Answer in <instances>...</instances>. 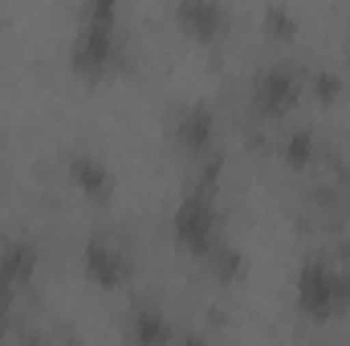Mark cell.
<instances>
[{
	"label": "cell",
	"mask_w": 350,
	"mask_h": 346,
	"mask_svg": "<svg viewBox=\"0 0 350 346\" xmlns=\"http://www.w3.org/2000/svg\"><path fill=\"white\" fill-rule=\"evenodd\" d=\"M293 302L301 318L310 322H330L338 314H350V273L326 265V261H301L293 277Z\"/></svg>",
	"instance_id": "obj_1"
},
{
	"label": "cell",
	"mask_w": 350,
	"mask_h": 346,
	"mask_svg": "<svg viewBox=\"0 0 350 346\" xmlns=\"http://www.w3.org/2000/svg\"><path fill=\"white\" fill-rule=\"evenodd\" d=\"M172 241L183 249V253H191V257H200V261L224 241V237H220V208H216L212 191L196 187V191H187V196L175 204Z\"/></svg>",
	"instance_id": "obj_2"
},
{
	"label": "cell",
	"mask_w": 350,
	"mask_h": 346,
	"mask_svg": "<svg viewBox=\"0 0 350 346\" xmlns=\"http://www.w3.org/2000/svg\"><path fill=\"white\" fill-rule=\"evenodd\" d=\"M118 62V25H106V21H82L78 33H74V45H70V70L78 78H102L110 74Z\"/></svg>",
	"instance_id": "obj_3"
},
{
	"label": "cell",
	"mask_w": 350,
	"mask_h": 346,
	"mask_svg": "<svg viewBox=\"0 0 350 346\" xmlns=\"http://www.w3.org/2000/svg\"><path fill=\"white\" fill-rule=\"evenodd\" d=\"M301 94H306V78L293 66L277 62V66H265L261 74H257V82H253V106H257L261 118H285L301 102Z\"/></svg>",
	"instance_id": "obj_4"
},
{
	"label": "cell",
	"mask_w": 350,
	"mask_h": 346,
	"mask_svg": "<svg viewBox=\"0 0 350 346\" xmlns=\"http://www.w3.org/2000/svg\"><path fill=\"white\" fill-rule=\"evenodd\" d=\"M172 16L179 33H187L200 45H216L228 33V8L220 0H175Z\"/></svg>",
	"instance_id": "obj_5"
},
{
	"label": "cell",
	"mask_w": 350,
	"mask_h": 346,
	"mask_svg": "<svg viewBox=\"0 0 350 346\" xmlns=\"http://www.w3.org/2000/svg\"><path fill=\"white\" fill-rule=\"evenodd\" d=\"M126 273H131V265L110 237H90L82 245V277L94 289H118L126 281Z\"/></svg>",
	"instance_id": "obj_6"
},
{
	"label": "cell",
	"mask_w": 350,
	"mask_h": 346,
	"mask_svg": "<svg viewBox=\"0 0 350 346\" xmlns=\"http://www.w3.org/2000/svg\"><path fill=\"white\" fill-rule=\"evenodd\" d=\"M175 139H179V147L191 151V155L216 151V114H212V106H204V102L183 106L179 118H175Z\"/></svg>",
	"instance_id": "obj_7"
},
{
	"label": "cell",
	"mask_w": 350,
	"mask_h": 346,
	"mask_svg": "<svg viewBox=\"0 0 350 346\" xmlns=\"http://www.w3.org/2000/svg\"><path fill=\"white\" fill-rule=\"evenodd\" d=\"M70 183L86 196V200H110L114 196V172L106 159H98L94 151H74L70 155Z\"/></svg>",
	"instance_id": "obj_8"
},
{
	"label": "cell",
	"mask_w": 350,
	"mask_h": 346,
	"mask_svg": "<svg viewBox=\"0 0 350 346\" xmlns=\"http://www.w3.org/2000/svg\"><path fill=\"white\" fill-rule=\"evenodd\" d=\"M37 265H41V253H37V245H33V241L12 237V241H4V245H0V273H4L12 285H29V281H33V273H37Z\"/></svg>",
	"instance_id": "obj_9"
},
{
	"label": "cell",
	"mask_w": 350,
	"mask_h": 346,
	"mask_svg": "<svg viewBox=\"0 0 350 346\" xmlns=\"http://www.w3.org/2000/svg\"><path fill=\"white\" fill-rule=\"evenodd\" d=\"M175 334H179L175 322H167V314L151 310V306H139L126 326V338H135V343H172Z\"/></svg>",
	"instance_id": "obj_10"
},
{
	"label": "cell",
	"mask_w": 350,
	"mask_h": 346,
	"mask_svg": "<svg viewBox=\"0 0 350 346\" xmlns=\"http://www.w3.org/2000/svg\"><path fill=\"white\" fill-rule=\"evenodd\" d=\"M204 269L220 281V285H237V281H245V273H249V261L241 249H232L228 241H220L208 257H204Z\"/></svg>",
	"instance_id": "obj_11"
},
{
	"label": "cell",
	"mask_w": 350,
	"mask_h": 346,
	"mask_svg": "<svg viewBox=\"0 0 350 346\" xmlns=\"http://www.w3.org/2000/svg\"><path fill=\"white\" fill-rule=\"evenodd\" d=\"M314 147H318L314 131L297 127V131H293V135L285 139V163H293V168H306V163L314 159Z\"/></svg>",
	"instance_id": "obj_12"
},
{
	"label": "cell",
	"mask_w": 350,
	"mask_h": 346,
	"mask_svg": "<svg viewBox=\"0 0 350 346\" xmlns=\"http://www.w3.org/2000/svg\"><path fill=\"white\" fill-rule=\"evenodd\" d=\"M118 8H122V0H82V21L118 25Z\"/></svg>",
	"instance_id": "obj_13"
},
{
	"label": "cell",
	"mask_w": 350,
	"mask_h": 346,
	"mask_svg": "<svg viewBox=\"0 0 350 346\" xmlns=\"http://www.w3.org/2000/svg\"><path fill=\"white\" fill-rule=\"evenodd\" d=\"M293 29H297V25H293V16H289L285 8H269V12H265V33H269V37H293Z\"/></svg>",
	"instance_id": "obj_14"
},
{
	"label": "cell",
	"mask_w": 350,
	"mask_h": 346,
	"mask_svg": "<svg viewBox=\"0 0 350 346\" xmlns=\"http://www.w3.org/2000/svg\"><path fill=\"white\" fill-rule=\"evenodd\" d=\"M306 94H318L322 102H330L338 94V78L334 74H314V78H306Z\"/></svg>",
	"instance_id": "obj_15"
},
{
	"label": "cell",
	"mask_w": 350,
	"mask_h": 346,
	"mask_svg": "<svg viewBox=\"0 0 350 346\" xmlns=\"http://www.w3.org/2000/svg\"><path fill=\"white\" fill-rule=\"evenodd\" d=\"M12 297H16V285L0 273V334H4V326H8V310H12Z\"/></svg>",
	"instance_id": "obj_16"
}]
</instances>
